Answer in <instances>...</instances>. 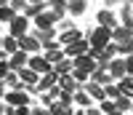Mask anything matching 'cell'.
<instances>
[{"label":"cell","instance_id":"obj_10","mask_svg":"<svg viewBox=\"0 0 133 115\" xmlns=\"http://www.w3.org/2000/svg\"><path fill=\"white\" fill-rule=\"evenodd\" d=\"M19 48H21V51H27L29 56H35V54H40L43 45H40V40H37L35 35H24V38L19 40Z\"/></svg>","mask_w":133,"mask_h":115},{"label":"cell","instance_id":"obj_2","mask_svg":"<svg viewBox=\"0 0 133 115\" xmlns=\"http://www.w3.org/2000/svg\"><path fill=\"white\" fill-rule=\"evenodd\" d=\"M109 43H112V30H109V27H93V32H91V45H93V48H107V45Z\"/></svg>","mask_w":133,"mask_h":115},{"label":"cell","instance_id":"obj_40","mask_svg":"<svg viewBox=\"0 0 133 115\" xmlns=\"http://www.w3.org/2000/svg\"><path fill=\"white\" fill-rule=\"evenodd\" d=\"M123 3H125V5H130V8H133V0H123Z\"/></svg>","mask_w":133,"mask_h":115},{"label":"cell","instance_id":"obj_18","mask_svg":"<svg viewBox=\"0 0 133 115\" xmlns=\"http://www.w3.org/2000/svg\"><path fill=\"white\" fill-rule=\"evenodd\" d=\"M72 70H75V59H61L59 64H53L56 75H72Z\"/></svg>","mask_w":133,"mask_h":115},{"label":"cell","instance_id":"obj_5","mask_svg":"<svg viewBox=\"0 0 133 115\" xmlns=\"http://www.w3.org/2000/svg\"><path fill=\"white\" fill-rule=\"evenodd\" d=\"M29 67L35 70L37 75H48V72H53V64L45 59L43 54H35V56H29Z\"/></svg>","mask_w":133,"mask_h":115},{"label":"cell","instance_id":"obj_23","mask_svg":"<svg viewBox=\"0 0 133 115\" xmlns=\"http://www.w3.org/2000/svg\"><path fill=\"white\" fill-rule=\"evenodd\" d=\"M48 110H51L53 115H75V110H72L69 105H61V102H53Z\"/></svg>","mask_w":133,"mask_h":115},{"label":"cell","instance_id":"obj_14","mask_svg":"<svg viewBox=\"0 0 133 115\" xmlns=\"http://www.w3.org/2000/svg\"><path fill=\"white\" fill-rule=\"evenodd\" d=\"M125 40H133V27L117 24V27L112 30V43H125Z\"/></svg>","mask_w":133,"mask_h":115},{"label":"cell","instance_id":"obj_26","mask_svg":"<svg viewBox=\"0 0 133 115\" xmlns=\"http://www.w3.org/2000/svg\"><path fill=\"white\" fill-rule=\"evenodd\" d=\"M117 86H120V91H123L125 96H130V99H133V78H130V75H128V78H123Z\"/></svg>","mask_w":133,"mask_h":115},{"label":"cell","instance_id":"obj_33","mask_svg":"<svg viewBox=\"0 0 133 115\" xmlns=\"http://www.w3.org/2000/svg\"><path fill=\"white\" fill-rule=\"evenodd\" d=\"M5 115H32V110L29 107H8Z\"/></svg>","mask_w":133,"mask_h":115},{"label":"cell","instance_id":"obj_43","mask_svg":"<svg viewBox=\"0 0 133 115\" xmlns=\"http://www.w3.org/2000/svg\"><path fill=\"white\" fill-rule=\"evenodd\" d=\"M0 5H8V0H0Z\"/></svg>","mask_w":133,"mask_h":115},{"label":"cell","instance_id":"obj_19","mask_svg":"<svg viewBox=\"0 0 133 115\" xmlns=\"http://www.w3.org/2000/svg\"><path fill=\"white\" fill-rule=\"evenodd\" d=\"M91 80H93V83H98V86H109V83H115L112 75H109V70H96V72L91 75Z\"/></svg>","mask_w":133,"mask_h":115},{"label":"cell","instance_id":"obj_46","mask_svg":"<svg viewBox=\"0 0 133 115\" xmlns=\"http://www.w3.org/2000/svg\"><path fill=\"white\" fill-rule=\"evenodd\" d=\"M69 3H75V0H66V5H69Z\"/></svg>","mask_w":133,"mask_h":115},{"label":"cell","instance_id":"obj_34","mask_svg":"<svg viewBox=\"0 0 133 115\" xmlns=\"http://www.w3.org/2000/svg\"><path fill=\"white\" fill-rule=\"evenodd\" d=\"M11 72H14V70H11V64H8V59H3V62H0V80H5Z\"/></svg>","mask_w":133,"mask_h":115},{"label":"cell","instance_id":"obj_7","mask_svg":"<svg viewBox=\"0 0 133 115\" xmlns=\"http://www.w3.org/2000/svg\"><path fill=\"white\" fill-rule=\"evenodd\" d=\"M8 64H11V70H14V72L24 70V67H29V54L19 48L16 54H11V56H8Z\"/></svg>","mask_w":133,"mask_h":115},{"label":"cell","instance_id":"obj_24","mask_svg":"<svg viewBox=\"0 0 133 115\" xmlns=\"http://www.w3.org/2000/svg\"><path fill=\"white\" fill-rule=\"evenodd\" d=\"M66 11H69V16H83L85 14V0H75V3H69Z\"/></svg>","mask_w":133,"mask_h":115},{"label":"cell","instance_id":"obj_12","mask_svg":"<svg viewBox=\"0 0 133 115\" xmlns=\"http://www.w3.org/2000/svg\"><path fill=\"white\" fill-rule=\"evenodd\" d=\"M35 21V30H56V16H53V11H45V14H40Z\"/></svg>","mask_w":133,"mask_h":115},{"label":"cell","instance_id":"obj_32","mask_svg":"<svg viewBox=\"0 0 133 115\" xmlns=\"http://www.w3.org/2000/svg\"><path fill=\"white\" fill-rule=\"evenodd\" d=\"M98 107H101V112H104V115H109V112H115V110H117V105H115L112 99H104Z\"/></svg>","mask_w":133,"mask_h":115},{"label":"cell","instance_id":"obj_47","mask_svg":"<svg viewBox=\"0 0 133 115\" xmlns=\"http://www.w3.org/2000/svg\"><path fill=\"white\" fill-rule=\"evenodd\" d=\"M130 112H133V105H130Z\"/></svg>","mask_w":133,"mask_h":115},{"label":"cell","instance_id":"obj_27","mask_svg":"<svg viewBox=\"0 0 133 115\" xmlns=\"http://www.w3.org/2000/svg\"><path fill=\"white\" fill-rule=\"evenodd\" d=\"M115 105H117V110H120V112H125V110H130V105H133V99L123 94V96H117V99H115Z\"/></svg>","mask_w":133,"mask_h":115},{"label":"cell","instance_id":"obj_11","mask_svg":"<svg viewBox=\"0 0 133 115\" xmlns=\"http://www.w3.org/2000/svg\"><path fill=\"white\" fill-rule=\"evenodd\" d=\"M75 67H77V70H83V72H88V75H93L96 70H98V62L93 59V56H77V59H75Z\"/></svg>","mask_w":133,"mask_h":115},{"label":"cell","instance_id":"obj_45","mask_svg":"<svg viewBox=\"0 0 133 115\" xmlns=\"http://www.w3.org/2000/svg\"><path fill=\"white\" fill-rule=\"evenodd\" d=\"M0 48H3V38H0Z\"/></svg>","mask_w":133,"mask_h":115},{"label":"cell","instance_id":"obj_28","mask_svg":"<svg viewBox=\"0 0 133 115\" xmlns=\"http://www.w3.org/2000/svg\"><path fill=\"white\" fill-rule=\"evenodd\" d=\"M117 54L123 56V59H125V56H130V54H133V40H125V43H117Z\"/></svg>","mask_w":133,"mask_h":115},{"label":"cell","instance_id":"obj_16","mask_svg":"<svg viewBox=\"0 0 133 115\" xmlns=\"http://www.w3.org/2000/svg\"><path fill=\"white\" fill-rule=\"evenodd\" d=\"M32 35L40 40V45H43V48H48L51 43H56V30H35Z\"/></svg>","mask_w":133,"mask_h":115},{"label":"cell","instance_id":"obj_41","mask_svg":"<svg viewBox=\"0 0 133 115\" xmlns=\"http://www.w3.org/2000/svg\"><path fill=\"white\" fill-rule=\"evenodd\" d=\"M5 110H8V107H3V105H0V115H5Z\"/></svg>","mask_w":133,"mask_h":115},{"label":"cell","instance_id":"obj_17","mask_svg":"<svg viewBox=\"0 0 133 115\" xmlns=\"http://www.w3.org/2000/svg\"><path fill=\"white\" fill-rule=\"evenodd\" d=\"M77 40H83L80 30H66V32L59 35V43H61V45H72V43H77Z\"/></svg>","mask_w":133,"mask_h":115},{"label":"cell","instance_id":"obj_15","mask_svg":"<svg viewBox=\"0 0 133 115\" xmlns=\"http://www.w3.org/2000/svg\"><path fill=\"white\" fill-rule=\"evenodd\" d=\"M45 11H51V3H45V0H40V3H29V5H27L24 16H27V19H37L40 14H45Z\"/></svg>","mask_w":133,"mask_h":115},{"label":"cell","instance_id":"obj_30","mask_svg":"<svg viewBox=\"0 0 133 115\" xmlns=\"http://www.w3.org/2000/svg\"><path fill=\"white\" fill-rule=\"evenodd\" d=\"M56 102H61V105H75V91H61V96L56 99Z\"/></svg>","mask_w":133,"mask_h":115},{"label":"cell","instance_id":"obj_37","mask_svg":"<svg viewBox=\"0 0 133 115\" xmlns=\"http://www.w3.org/2000/svg\"><path fill=\"white\" fill-rule=\"evenodd\" d=\"M125 67H128V75L133 78V54H130V56H125Z\"/></svg>","mask_w":133,"mask_h":115},{"label":"cell","instance_id":"obj_21","mask_svg":"<svg viewBox=\"0 0 133 115\" xmlns=\"http://www.w3.org/2000/svg\"><path fill=\"white\" fill-rule=\"evenodd\" d=\"M75 105H80V107H91V105H96V102L91 99V94H88V91H77V94H75Z\"/></svg>","mask_w":133,"mask_h":115},{"label":"cell","instance_id":"obj_29","mask_svg":"<svg viewBox=\"0 0 133 115\" xmlns=\"http://www.w3.org/2000/svg\"><path fill=\"white\" fill-rule=\"evenodd\" d=\"M104 88H107V99H112V102H115L117 96H123V91H120L117 83H109V86H104Z\"/></svg>","mask_w":133,"mask_h":115},{"label":"cell","instance_id":"obj_31","mask_svg":"<svg viewBox=\"0 0 133 115\" xmlns=\"http://www.w3.org/2000/svg\"><path fill=\"white\" fill-rule=\"evenodd\" d=\"M8 3H11V8H14L16 11V14H24V11H27V0H8Z\"/></svg>","mask_w":133,"mask_h":115},{"label":"cell","instance_id":"obj_4","mask_svg":"<svg viewBox=\"0 0 133 115\" xmlns=\"http://www.w3.org/2000/svg\"><path fill=\"white\" fill-rule=\"evenodd\" d=\"M88 51H91V40H77V43H72V45H64L66 59H77V56H85Z\"/></svg>","mask_w":133,"mask_h":115},{"label":"cell","instance_id":"obj_35","mask_svg":"<svg viewBox=\"0 0 133 115\" xmlns=\"http://www.w3.org/2000/svg\"><path fill=\"white\" fill-rule=\"evenodd\" d=\"M56 30H61V32H66V30H75V24H72L69 19H64V21H59V24H56Z\"/></svg>","mask_w":133,"mask_h":115},{"label":"cell","instance_id":"obj_22","mask_svg":"<svg viewBox=\"0 0 133 115\" xmlns=\"http://www.w3.org/2000/svg\"><path fill=\"white\" fill-rule=\"evenodd\" d=\"M3 51H5L8 56H11V54H16V51H19V40H16V38H11V35H5V38H3Z\"/></svg>","mask_w":133,"mask_h":115},{"label":"cell","instance_id":"obj_8","mask_svg":"<svg viewBox=\"0 0 133 115\" xmlns=\"http://www.w3.org/2000/svg\"><path fill=\"white\" fill-rule=\"evenodd\" d=\"M59 80H61V75H56V72L43 75V78H40V83H37V88L32 91V94H45V91H51L53 86H59Z\"/></svg>","mask_w":133,"mask_h":115},{"label":"cell","instance_id":"obj_13","mask_svg":"<svg viewBox=\"0 0 133 115\" xmlns=\"http://www.w3.org/2000/svg\"><path fill=\"white\" fill-rule=\"evenodd\" d=\"M96 24H98V27H109V30H115V27H117V16H115L109 8H104V11H98V14H96Z\"/></svg>","mask_w":133,"mask_h":115},{"label":"cell","instance_id":"obj_38","mask_svg":"<svg viewBox=\"0 0 133 115\" xmlns=\"http://www.w3.org/2000/svg\"><path fill=\"white\" fill-rule=\"evenodd\" d=\"M8 91H11V88L5 86V80H0V99H5V94H8Z\"/></svg>","mask_w":133,"mask_h":115},{"label":"cell","instance_id":"obj_3","mask_svg":"<svg viewBox=\"0 0 133 115\" xmlns=\"http://www.w3.org/2000/svg\"><path fill=\"white\" fill-rule=\"evenodd\" d=\"M8 35L16 38V40H21L24 35H29V19H27L24 14H19V16L8 24Z\"/></svg>","mask_w":133,"mask_h":115},{"label":"cell","instance_id":"obj_36","mask_svg":"<svg viewBox=\"0 0 133 115\" xmlns=\"http://www.w3.org/2000/svg\"><path fill=\"white\" fill-rule=\"evenodd\" d=\"M32 115H53L48 107H32Z\"/></svg>","mask_w":133,"mask_h":115},{"label":"cell","instance_id":"obj_1","mask_svg":"<svg viewBox=\"0 0 133 115\" xmlns=\"http://www.w3.org/2000/svg\"><path fill=\"white\" fill-rule=\"evenodd\" d=\"M5 105L8 107H29V88L24 83H19L16 88H11L5 94Z\"/></svg>","mask_w":133,"mask_h":115},{"label":"cell","instance_id":"obj_9","mask_svg":"<svg viewBox=\"0 0 133 115\" xmlns=\"http://www.w3.org/2000/svg\"><path fill=\"white\" fill-rule=\"evenodd\" d=\"M83 91H88V94H91V99L96 102V105H101V102L107 99V88L98 86V83H93V80H88V83L83 86Z\"/></svg>","mask_w":133,"mask_h":115},{"label":"cell","instance_id":"obj_25","mask_svg":"<svg viewBox=\"0 0 133 115\" xmlns=\"http://www.w3.org/2000/svg\"><path fill=\"white\" fill-rule=\"evenodd\" d=\"M120 24L133 27V8L130 5H123V11H120Z\"/></svg>","mask_w":133,"mask_h":115},{"label":"cell","instance_id":"obj_6","mask_svg":"<svg viewBox=\"0 0 133 115\" xmlns=\"http://www.w3.org/2000/svg\"><path fill=\"white\" fill-rule=\"evenodd\" d=\"M109 75H112L115 83H120L123 78H128V67H125V59H123V56H117V59L109 62Z\"/></svg>","mask_w":133,"mask_h":115},{"label":"cell","instance_id":"obj_39","mask_svg":"<svg viewBox=\"0 0 133 115\" xmlns=\"http://www.w3.org/2000/svg\"><path fill=\"white\" fill-rule=\"evenodd\" d=\"M75 115H85V107L83 110H75Z\"/></svg>","mask_w":133,"mask_h":115},{"label":"cell","instance_id":"obj_44","mask_svg":"<svg viewBox=\"0 0 133 115\" xmlns=\"http://www.w3.org/2000/svg\"><path fill=\"white\" fill-rule=\"evenodd\" d=\"M27 3H40V0H27Z\"/></svg>","mask_w":133,"mask_h":115},{"label":"cell","instance_id":"obj_20","mask_svg":"<svg viewBox=\"0 0 133 115\" xmlns=\"http://www.w3.org/2000/svg\"><path fill=\"white\" fill-rule=\"evenodd\" d=\"M16 16H19V14L11 8V3H8V5H0V24H11Z\"/></svg>","mask_w":133,"mask_h":115},{"label":"cell","instance_id":"obj_42","mask_svg":"<svg viewBox=\"0 0 133 115\" xmlns=\"http://www.w3.org/2000/svg\"><path fill=\"white\" fill-rule=\"evenodd\" d=\"M109 115H123V112H120V110H115V112H109Z\"/></svg>","mask_w":133,"mask_h":115}]
</instances>
